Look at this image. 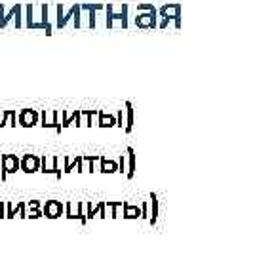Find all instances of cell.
<instances>
[{
	"label": "cell",
	"instance_id": "2",
	"mask_svg": "<svg viewBox=\"0 0 274 257\" xmlns=\"http://www.w3.org/2000/svg\"><path fill=\"white\" fill-rule=\"evenodd\" d=\"M0 164H2V177H6V174H14V172H17L19 170V160H17V156H14V154H8V156H4L2 160H0Z\"/></svg>",
	"mask_w": 274,
	"mask_h": 257
},
{
	"label": "cell",
	"instance_id": "1",
	"mask_svg": "<svg viewBox=\"0 0 274 257\" xmlns=\"http://www.w3.org/2000/svg\"><path fill=\"white\" fill-rule=\"evenodd\" d=\"M19 168L23 172H27V174H34V172L40 170V158L34 156V154H25L23 160H21V164H19Z\"/></svg>",
	"mask_w": 274,
	"mask_h": 257
},
{
	"label": "cell",
	"instance_id": "6",
	"mask_svg": "<svg viewBox=\"0 0 274 257\" xmlns=\"http://www.w3.org/2000/svg\"><path fill=\"white\" fill-rule=\"evenodd\" d=\"M101 120H99V126H103V128H111V126H114V118L113 116H105L103 112H99Z\"/></svg>",
	"mask_w": 274,
	"mask_h": 257
},
{
	"label": "cell",
	"instance_id": "9",
	"mask_svg": "<svg viewBox=\"0 0 274 257\" xmlns=\"http://www.w3.org/2000/svg\"><path fill=\"white\" fill-rule=\"evenodd\" d=\"M137 215H139V209H137V208H128L126 217H137Z\"/></svg>",
	"mask_w": 274,
	"mask_h": 257
},
{
	"label": "cell",
	"instance_id": "8",
	"mask_svg": "<svg viewBox=\"0 0 274 257\" xmlns=\"http://www.w3.org/2000/svg\"><path fill=\"white\" fill-rule=\"evenodd\" d=\"M101 172H105V174H113V172H116V166H114L113 162H103Z\"/></svg>",
	"mask_w": 274,
	"mask_h": 257
},
{
	"label": "cell",
	"instance_id": "4",
	"mask_svg": "<svg viewBox=\"0 0 274 257\" xmlns=\"http://www.w3.org/2000/svg\"><path fill=\"white\" fill-rule=\"evenodd\" d=\"M44 213H46L50 219H55V217H59V215L63 213V206H61V202H57V200H50V202H46Z\"/></svg>",
	"mask_w": 274,
	"mask_h": 257
},
{
	"label": "cell",
	"instance_id": "3",
	"mask_svg": "<svg viewBox=\"0 0 274 257\" xmlns=\"http://www.w3.org/2000/svg\"><path fill=\"white\" fill-rule=\"evenodd\" d=\"M38 122V112L32 111V109H23L21 114H19V124L25 126V128H31Z\"/></svg>",
	"mask_w": 274,
	"mask_h": 257
},
{
	"label": "cell",
	"instance_id": "7",
	"mask_svg": "<svg viewBox=\"0 0 274 257\" xmlns=\"http://www.w3.org/2000/svg\"><path fill=\"white\" fill-rule=\"evenodd\" d=\"M126 111H128V124H126V131H131V124H133V118H131V103H126Z\"/></svg>",
	"mask_w": 274,
	"mask_h": 257
},
{
	"label": "cell",
	"instance_id": "5",
	"mask_svg": "<svg viewBox=\"0 0 274 257\" xmlns=\"http://www.w3.org/2000/svg\"><path fill=\"white\" fill-rule=\"evenodd\" d=\"M67 208H69V211H67V217H71V219H75V217H78V209H80V204L78 202H69L67 204Z\"/></svg>",
	"mask_w": 274,
	"mask_h": 257
}]
</instances>
